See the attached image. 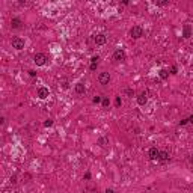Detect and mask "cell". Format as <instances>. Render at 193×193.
<instances>
[{
  "mask_svg": "<svg viewBox=\"0 0 193 193\" xmlns=\"http://www.w3.org/2000/svg\"><path fill=\"white\" fill-rule=\"evenodd\" d=\"M158 75H160V78L166 80V78L169 77V73H168V70H160V71H158Z\"/></svg>",
  "mask_w": 193,
  "mask_h": 193,
  "instance_id": "obj_16",
  "label": "cell"
},
{
  "mask_svg": "<svg viewBox=\"0 0 193 193\" xmlns=\"http://www.w3.org/2000/svg\"><path fill=\"white\" fill-rule=\"evenodd\" d=\"M48 95H50V91H48V88H45V86L38 88V91H36V96H38L39 100H47V98H48Z\"/></svg>",
  "mask_w": 193,
  "mask_h": 193,
  "instance_id": "obj_5",
  "label": "cell"
},
{
  "mask_svg": "<svg viewBox=\"0 0 193 193\" xmlns=\"http://www.w3.org/2000/svg\"><path fill=\"white\" fill-rule=\"evenodd\" d=\"M33 62H35L36 67H44L45 63L48 62V57H47L45 53H36V54L33 56Z\"/></svg>",
  "mask_w": 193,
  "mask_h": 193,
  "instance_id": "obj_1",
  "label": "cell"
},
{
  "mask_svg": "<svg viewBox=\"0 0 193 193\" xmlns=\"http://www.w3.org/2000/svg\"><path fill=\"white\" fill-rule=\"evenodd\" d=\"M187 122H189V119H183V121H181V122H180V125H186V124H187Z\"/></svg>",
  "mask_w": 193,
  "mask_h": 193,
  "instance_id": "obj_24",
  "label": "cell"
},
{
  "mask_svg": "<svg viewBox=\"0 0 193 193\" xmlns=\"http://www.w3.org/2000/svg\"><path fill=\"white\" fill-rule=\"evenodd\" d=\"M171 74H176V68H175V67L171 68Z\"/></svg>",
  "mask_w": 193,
  "mask_h": 193,
  "instance_id": "obj_23",
  "label": "cell"
},
{
  "mask_svg": "<svg viewBox=\"0 0 193 193\" xmlns=\"http://www.w3.org/2000/svg\"><path fill=\"white\" fill-rule=\"evenodd\" d=\"M21 27H23V21H21L20 18H12V20H11V29L18 30V29H21Z\"/></svg>",
  "mask_w": 193,
  "mask_h": 193,
  "instance_id": "obj_10",
  "label": "cell"
},
{
  "mask_svg": "<svg viewBox=\"0 0 193 193\" xmlns=\"http://www.w3.org/2000/svg\"><path fill=\"white\" fill-rule=\"evenodd\" d=\"M116 104H118V106H121V98H119V96L116 98Z\"/></svg>",
  "mask_w": 193,
  "mask_h": 193,
  "instance_id": "obj_26",
  "label": "cell"
},
{
  "mask_svg": "<svg viewBox=\"0 0 193 193\" xmlns=\"http://www.w3.org/2000/svg\"><path fill=\"white\" fill-rule=\"evenodd\" d=\"M11 45H12V48H15V50H17V52H20V50H23V48H24L26 42H24V39H23V38H20V36H15V38H12V41H11Z\"/></svg>",
  "mask_w": 193,
  "mask_h": 193,
  "instance_id": "obj_2",
  "label": "cell"
},
{
  "mask_svg": "<svg viewBox=\"0 0 193 193\" xmlns=\"http://www.w3.org/2000/svg\"><path fill=\"white\" fill-rule=\"evenodd\" d=\"M98 145H100L101 148H106L107 145H109V139H107V137H103V136L98 137Z\"/></svg>",
  "mask_w": 193,
  "mask_h": 193,
  "instance_id": "obj_14",
  "label": "cell"
},
{
  "mask_svg": "<svg viewBox=\"0 0 193 193\" xmlns=\"http://www.w3.org/2000/svg\"><path fill=\"white\" fill-rule=\"evenodd\" d=\"M169 3H171L169 0H155V2H154L155 6H168Z\"/></svg>",
  "mask_w": 193,
  "mask_h": 193,
  "instance_id": "obj_15",
  "label": "cell"
},
{
  "mask_svg": "<svg viewBox=\"0 0 193 193\" xmlns=\"http://www.w3.org/2000/svg\"><path fill=\"white\" fill-rule=\"evenodd\" d=\"M113 59L116 62H124L127 59V54H125V52L122 50V48H116L115 53H113Z\"/></svg>",
  "mask_w": 193,
  "mask_h": 193,
  "instance_id": "obj_6",
  "label": "cell"
},
{
  "mask_svg": "<svg viewBox=\"0 0 193 193\" xmlns=\"http://www.w3.org/2000/svg\"><path fill=\"white\" fill-rule=\"evenodd\" d=\"M171 160V155L168 151H160V157H158V162L160 163H168Z\"/></svg>",
  "mask_w": 193,
  "mask_h": 193,
  "instance_id": "obj_11",
  "label": "cell"
},
{
  "mask_svg": "<svg viewBox=\"0 0 193 193\" xmlns=\"http://www.w3.org/2000/svg\"><path fill=\"white\" fill-rule=\"evenodd\" d=\"M189 122H190V124H193V115H192V116L189 118Z\"/></svg>",
  "mask_w": 193,
  "mask_h": 193,
  "instance_id": "obj_27",
  "label": "cell"
},
{
  "mask_svg": "<svg viewBox=\"0 0 193 193\" xmlns=\"http://www.w3.org/2000/svg\"><path fill=\"white\" fill-rule=\"evenodd\" d=\"M98 60H100V57L98 56H94L92 59H91V71H95L96 70V67H98Z\"/></svg>",
  "mask_w": 193,
  "mask_h": 193,
  "instance_id": "obj_13",
  "label": "cell"
},
{
  "mask_svg": "<svg viewBox=\"0 0 193 193\" xmlns=\"http://www.w3.org/2000/svg\"><path fill=\"white\" fill-rule=\"evenodd\" d=\"M106 193H115V192L112 190V189H106Z\"/></svg>",
  "mask_w": 193,
  "mask_h": 193,
  "instance_id": "obj_25",
  "label": "cell"
},
{
  "mask_svg": "<svg viewBox=\"0 0 193 193\" xmlns=\"http://www.w3.org/2000/svg\"><path fill=\"white\" fill-rule=\"evenodd\" d=\"M130 36L133 39H140L143 36V27L142 26H133L130 29Z\"/></svg>",
  "mask_w": 193,
  "mask_h": 193,
  "instance_id": "obj_3",
  "label": "cell"
},
{
  "mask_svg": "<svg viewBox=\"0 0 193 193\" xmlns=\"http://www.w3.org/2000/svg\"><path fill=\"white\" fill-rule=\"evenodd\" d=\"M94 42H95V45H104L107 42V36L104 33H98L94 38Z\"/></svg>",
  "mask_w": 193,
  "mask_h": 193,
  "instance_id": "obj_8",
  "label": "cell"
},
{
  "mask_svg": "<svg viewBox=\"0 0 193 193\" xmlns=\"http://www.w3.org/2000/svg\"><path fill=\"white\" fill-rule=\"evenodd\" d=\"M136 100H137V104H139V106H145V104L148 103V91L140 92V94L136 96Z\"/></svg>",
  "mask_w": 193,
  "mask_h": 193,
  "instance_id": "obj_7",
  "label": "cell"
},
{
  "mask_svg": "<svg viewBox=\"0 0 193 193\" xmlns=\"http://www.w3.org/2000/svg\"><path fill=\"white\" fill-rule=\"evenodd\" d=\"M103 107H109L110 106V101H109V98H106V96H104V98H103Z\"/></svg>",
  "mask_w": 193,
  "mask_h": 193,
  "instance_id": "obj_19",
  "label": "cell"
},
{
  "mask_svg": "<svg viewBox=\"0 0 193 193\" xmlns=\"http://www.w3.org/2000/svg\"><path fill=\"white\" fill-rule=\"evenodd\" d=\"M74 91H75L77 95H83V94H86V86H85L83 83H75Z\"/></svg>",
  "mask_w": 193,
  "mask_h": 193,
  "instance_id": "obj_12",
  "label": "cell"
},
{
  "mask_svg": "<svg viewBox=\"0 0 193 193\" xmlns=\"http://www.w3.org/2000/svg\"><path fill=\"white\" fill-rule=\"evenodd\" d=\"M148 157H149V160H158V157H160V149H157L155 147L149 148V151H148Z\"/></svg>",
  "mask_w": 193,
  "mask_h": 193,
  "instance_id": "obj_9",
  "label": "cell"
},
{
  "mask_svg": "<svg viewBox=\"0 0 193 193\" xmlns=\"http://www.w3.org/2000/svg\"><path fill=\"white\" fill-rule=\"evenodd\" d=\"M52 125H53V119H47L44 122V127H52Z\"/></svg>",
  "mask_w": 193,
  "mask_h": 193,
  "instance_id": "obj_21",
  "label": "cell"
},
{
  "mask_svg": "<svg viewBox=\"0 0 193 193\" xmlns=\"http://www.w3.org/2000/svg\"><path fill=\"white\" fill-rule=\"evenodd\" d=\"M125 95H128V96H134L136 92H134L131 88H127V89H125Z\"/></svg>",
  "mask_w": 193,
  "mask_h": 193,
  "instance_id": "obj_17",
  "label": "cell"
},
{
  "mask_svg": "<svg viewBox=\"0 0 193 193\" xmlns=\"http://www.w3.org/2000/svg\"><path fill=\"white\" fill-rule=\"evenodd\" d=\"M189 36H190V27L186 26L184 27V38H189Z\"/></svg>",
  "mask_w": 193,
  "mask_h": 193,
  "instance_id": "obj_18",
  "label": "cell"
},
{
  "mask_svg": "<svg viewBox=\"0 0 193 193\" xmlns=\"http://www.w3.org/2000/svg\"><path fill=\"white\" fill-rule=\"evenodd\" d=\"M110 80H112V77H110V74L109 73H100L98 74V83L101 85V86H107L109 83H110Z\"/></svg>",
  "mask_w": 193,
  "mask_h": 193,
  "instance_id": "obj_4",
  "label": "cell"
},
{
  "mask_svg": "<svg viewBox=\"0 0 193 193\" xmlns=\"http://www.w3.org/2000/svg\"><path fill=\"white\" fill-rule=\"evenodd\" d=\"M190 163L193 165V154H190Z\"/></svg>",
  "mask_w": 193,
  "mask_h": 193,
  "instance_id": "obj_28",
  "label": "cell"
},
{
  "mask_svg": "<svg viewBox=\"0 0 193 193\" xmlns=\"http://www.w3.org/2000/svg\"><path fill=\"white\" fill-rule=\"evenodd\" d=\"M29 75H30V77H35V75H36V71H33V70H29Z\"/></svg>",
  "mask_w": 193,
  "mask_h": 193,
  "instance_id": "obj_22",
  "label": "cell"
},
{
  "mask_svg": "<svg viewBox=\"0 0 193 193\" xmlns=\"http://www.w3.org/2000/svg\"><path fill=\"white\" fill-rule=\"evenodd\" d=\"M101 101H103V98H101L100 95H96L95 98H94V103H95V104H98V103H101Z\"/></svg>",
  "mask_w": 193,
  "mask_h": 193,
  "instance_id": "obj_20",
  "label": "cell"
}]
</instances>
